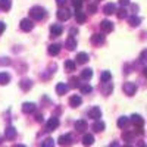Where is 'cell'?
Instances as JSON below:
<instances>
[{"instance_id": "cell-4", "label": "cell", "mask_w": 147, "mask_h": 147, "mask_svg": "<svg viewBox=\"0 0 147 147\" xmlns=\"http://www.w3.org/2000/svg\"><path fill=\"white\" fill-rule=\"evenodd\" d=\"M129 121L132 122V125L136 127V128H143V125H144L143 118H141L140 115H137V113H134V115L129 118Z\"/></svg>"}, {"instance_id": "cell-30", "label": "cell", "mask_w": 147, "mask_h": 147, "mask_svg": "<svg viewBox=\"0 0 147 147\" xmlns=\"http://www.w3.org/2000/svg\"><path fill=\"white\" fill-rule=\"evenodd\" d=\"M100 80H102V82H107V81H110V80H112V74H110L109 71H103V72H102V75H100Z\"/></svg>"}, {"instance_id": "cell-43", "label": "cell", "mask_w": 147, "mask_h": 147, "mask_svg": "<svg viewBox=\"0 0 147 147\" xmlns=\"http://www.w3.org/2000/svg\"><path fill=\"white\" fill-rule=\"evenodd\" d=\"M56 3H57V5L60 6V7H62V6H63V5L66 3V0H56Z\"/></svg>"}, {"instance_id": "cell-18", "label": "cell", "mask_w": 147, "mask_h": 147, "mask_svg": "<svg viewBox=\"0 0 147 147\" xmlns=\"http://www.w3.org/2000/svg\"><path fill=\"white\" fill-rule=\"evenodd\" d=\"M93 131L94 132H102L105 128H106V125H105V122H102V121H99V119H96V122L93 124Z\"/></svg>"}, {"instance_id": "cell-17", "label": "cell", "mask_w": 147, "mask_h": 147, "mask_svg": "<svg viewBox=\"0 0 147 147\" xmlns=\"http://www.w3.org/2000/svg\"><path fill=\"white\" fill-rule=\"evenodd\" d=\"M22 112L24 113H32V112H35V105L34 103H30V102L24 103L22 105Z\"/></svg>"}, {"instance_id": "cell-23", "label": "cell", "mask_w": 147, "mask_h": 147, "mask_svg": "<svg viewBox=\"0 0 147 147\" xmlns=\"http://www.w3.org/2000/svg\"><path fill=\"white\" fill-rule=\"evenodd\" d=\"M91 77H93V71H91L90 68L84 69V71L81 72V80H84V81H88V80H91Z\"/></svg>"}, {"instance_id": "cell-36", "label": "cell", "mask_w": 147, "mask_h": 147, "mask_svg": "<svg viewBox=\"0 0 147 147\" xmlns=\"http://www.w3.org/2000/svg\"><path fill=\"white\" fill-rule=\"evenodd\" d=\"M72 6L75 7L77 10L82 7V0H72Z\"/></svg>"}, {"instance_id": "cell-40", "label": "cell", "mask_w": 147, "mask_h": 147, "mask_svg": "<svg viewBox=\"0 0 147 147\" xmlns=\"http://www.w3.org/2000/svg\"><path fill=\"white\" fill-rule=\"evenodd\" d=\"M9 63H10L9 59H6V57H2V59H0V65H9Z\"/></svg>"}, {"instance_id": "cell-5", "label": "cell", "mask_w": 147, "mask_h": 147, "mask_svg": "<svg viewBox=\"0 0 147 147\" xmlns=\"http://www.w3.org/2000/svg\"><path fill=\"white\" fill-rule=\"evenodd\" d=\"M137 91V87H136V84L134 82H125L124 84V93L128 94V96H134Z\"/></svg>"}, {"instance_id": "cell-41", "label": "cell", "mask_w": 147, "mask_h": 147, "mask_svg": "<svg viewBox=\"0 0 147 147\" xmlns=\"http://www.w3.org/2000/svg\"><path fill=\"white\" fill-rule=\"evenodd\" d=\"M78 81H80V78H72L71 80V85H72V87H78Z\"/></svg>"}, {"instance_id": "cell-10", "label": "cell", "mask_w": 147, "mask_h": 147, "mask_svg": "<svg viewBox=\"0 0 147 147\" xmlns=\"http://www.w3.org/2000/svg\"><path fill=\"white\" fill-rule=\"evenodd\" d=\"M103 43H105V35L103 34H94V35H91V44L102 46Z\"/></svg>"}, {"instance_id": "cell-37", "label": "cell", "mask_w": 147, "mask_h": 147, "mask_svg": "<svg viewBox=\"0 0 147 147\" xmlns=\"http://www.w3.org/2000/svg\"><path fill=\"white\" fill-rule=\"evenodd\" d=\"M140 59H141V62H146V63H147V49H144V50L141 52Z\"/></svg>"}, {"instance_id": "cell-13", "label": "cell", "mask_w": 147, "mask_h": 147, "mask_svg": "<svg viewBox=\"0 0 147 147\" xmlns=\"http://www.w3.org/2000/svg\"><path fill=\"white\" fill-rule=\"evenodd\" d=\"M68 84H65V82H59V84H56V93L59 94V96H63V94H66L68 93Z\"/></svg>"}, {"instance_id": "cell-25", "label": "cell", "mask_w": 147, "mask_h": 147, "mask_svg": "<svg viewBox=\"0 0 147 147\" xmlns=\"http://www.w3.org/2000/svg\"><path fill=\"white\" fill-rule=\"evenodd\" d=\"M94 143V137L91 136V134H85V136L82 137V144L84 146H91Z\"/></svg>"}, {"instance_id": "cell-34", "label": "cell", "mask_w": 147, "mask_h": 147, "mask_svg": "<svg viewBox=\"0 0 147 147\" xmlns=\"http://www.w3.org/2000/svg\"><path fill=\"white\" fill-rule=\"evenodd\" d=\"M80 90H81V93H82V94H90V93H93V87H91V85H88V84L81 85Z\"/></svg>"}, {"instance_id": "cell-19", "label": "cell", "mask_w": 147, "mask_h": 147, "mask_svg": "<svg viewBox=\"0 0 147 147\" xmlns=\"http://www.w3.org/2000/svg\"><path fill=\"white\" fill-rule=\"evenodd\" d=\"M65 44H66V49H68V50H75V47H77V40L71 35V37H68V38H66Z\"/></svg>"}, {"instance_id": "cell-6", "label": "cell", "mask_w": 147, "mask_h": 147, "mask_svg": "<svg viewBox=\"0 0 147 147\" xmlns=\"http://www.w3.org/2000/svg\"><path fill=\"white\" fill-rule=\"evenodd\" d=\"M19 27H21V30H22V31L28 32V31H31V30H32L34 24H32V21H31V19H27V18H25V19H22V21H21Z\"/></svg>"}, {"instance_id": "cell-26", "label": "cell", "mask_w": 147, "mask_h": 147, "mask_svg": "<svg viewBox=\"0 0 147 147\" xmlns=\"http://www.w3.org/2000/svg\"><path fill=\"white\" fill-rule=\"evenodd\" d=\"M75 19H77V22L78 24H84L85 22V19H87V16H85L82 12H81V9H78L77 12H75Z\"/></svg>"}, {"instance_id": "cell-1", "label": "cell", "mask_w": 147, "mask_h": 147, "mask_svg": "<svg viewBox=\"0 0 147 147\" xmlns=\"http://www.w3.org/2000/svg\"><path fill=\"white\" fill-rule=\"evenodd\" d=\"M46 10L43 9V7H40V6H34L31 10H30V16L32 18V19H35V21H41L43 18H46Z\"/></svg>"}, {"instance_id": "cell-24", "label": "cell", "mask_w": 147, "mask_h": 147, "mask_svg": "<svg viewBox=\"0 0 147 147\" xmlns=\"http://www.w3.org/2000/svg\"><path fill=\"white\" fill-rule=\"evenodd\" d=\"M10 81V75L7 72H0V85H6Z\"/></svg>"}, {"instance_id": "cell-28", "label": "cell", "mask_w": 147, "mask_h": 147, "mask_svg": "<svg viewBox=\"0 0 147 147\" xmlns=\"http://www.w3.org/2000/svg\"><path fill=\"white\" fill-rule=\"evenodd\" d=\"M128 124H129V118H127V116H121L118 119V127L119 128H125Z\"/></svg>"}, {"instance_id": "cell-32", "label": "cell", "mask_w": 147, "mask_h": 147, "mask_svg": "<svg viewBox=\"0 0 147 147\" xmlns=\"http://www.w3.org/2000/svg\"><path fill=\"white\" fill-rule=\"evenodd\" d=\"M19 85H21V88H22V90L28 91V90L32 87V82H31L30 80H24V81H21V84H19Z\"/></svg>"}, {"instance_id": "cell-29", "label": "cell", "mask_w": 147, "mask_h": 147, "mask_svg": "<svg viewBox=\"0 0 147 147\" xmlns=\"http://www.w3.org/2000/svg\"><path fill=\"white\" fill-rule=\"evenodd\" d=\"M10 7H12L10 0H0V9L2 10H9Z\"/></svg>"}, {"instance_id": "cell-16", "label": "cell", "mask_w": 147, "mask_h": 147, "mask_svg": "<svg viewBox=\"0 0 147 147\" xmlns=\"http://www.w3.org/2000/svg\"><path fill=\"white\" fill-rule=\"evenodd\" d=\"M103 12L106 15H112V13H116V6L115 3H107L103 6Z\"/></svg>"}, {"instance_id": "cell-31", "label": "cell", "mask_w": 147, "mask_h": 147, "mask_svg": "<svg viewBox=\"0 0 147 147\" xmlns=\"http://www.w3.org/2000/svg\"><path fill=\"white\" fill-rule=\"evenodd\" d=\"M75 62H74V60H66V62H65V69L68 71V72H72V71H75Z\"/></svg>"}, {"instance_id": "cell-48", "label": "cell", "mask_w": 147, "mask_h": 147, "mask_svg": "<svg viewBox=\"0 0 147 147\" xmlns=\"http://www.w3.org/2000/svg\"><path fill=\"white\" fill-rule=\"evenodd\" d=\"M99 2H100V0H99Z\"/></svg>"}, {"instance_id": "cell-38", "label": "cell", "mask_w": 147, "mask_h": 147, "mask_svg": "<svg viewBox=\"0 0 147 147\" xmlns=\"http://www.w3.org/2000/svg\"><path fill=\"white\" fill-rule=\"evenodd\" d=\"M43 146H46V147H52V146H55V141H53L52 138H47V140L43 143Z\"/></svg>"}, {"instance_id": "cell-21", "label": "cell", "mask_w": 147, "mask_h": 147, "mask_svg": "<svg viewBox=\"0 0 147 147\" xmlns=\"http://www.w3.org/2000/svg\"><path fill=\"white\" fill-rule=\"evenodd\" d=\"M59 52H60V46H59L57 43L49 46V55H50V56H57Z\"/></svg>"}, {"instance_id": "cell-42", "label": "cell", "mask_w": 147, "mask_h": 147, "mask_svg": "<svg viewBox=\"0 0 147 147\" xmlns=\"http://www.w3.org/2000/svg\"><path fill=\"white\" fill-rule=\"evenodd\" d=\"M119 5L127 6V5H129V0H119Z\"/></svg>"}, {"instance_id": "cell-14", "label": "cell", "mask_w": 147, "mask_h": 147, "mask_svg": "<svg viewBox=\"0 0 147 147\" xmlns=\"http://www.w3.org/2000/svg\"><path fill=\"white\" fill-rule=\"evenodd\" d=\"M112 90H113V84L110 82V81L102 84V91H103V94H106V96L112 94Z\"/></svg>"}, {"instance_id": "cell-12", "label": "cell", "mask_w": 147, "mask_h": 147, "mask_svg": "<svg viewBox=\"0 0 147 147\" xmlns=\"http://www.w3.org/2000/svg\"><path fill=\"white\" fill-rule=\"evenodd\" d=\"M62 32H63V28L59 24H55V25L50 27V37H59Z\"/></svg>"}, {"instance_id": "cell-7", "label": "cell", "mask_w": 147, "mask_h": 147, "mask_svg": "<svg viewBox=\"0 0 147 147\" xmlns=\"http://www.w3.org/2000/svg\"><path fill=\"white\" fill-rule=\"evenodd\" d=\"M72 141H74V138H72L71 134H63V136H60V137L57 138V143H59L60 146H68V144H72Z\"/></svg>"}, {"instance_id": "cell-47", "label": "cell", "mask_w": 147, "mask_h": 147, "mask_svg": "<svg viewBox=\"0 0 147 147\" xmlns=\"http://www.w3.org/2000/svg\"><path fill=\"white\" fill-rule=\"evenodd\" d=\"M0 143H2V138H0Z\"/></svg>"}, {"instance_id": "cell-2", "label": "cell", "mask_w": 147, "mask_h": 147, "mask_svg": "<svg viewBox=\"0 0 147 147\" xmlns=\"http://www.w3.org/2000/svg\"><path fill=\"white\" fill-rule=\"evenodd\" d=\"M57 127H59V119L56 116H52L50 119L46 122V129L47 131H55Z\"/></svg>"}, {"instance_id": "cell-27", "label": "cell", "mask_w": 147, "mask_h": 147, "mask_svg": "<svg viewBox=\"0 0 147 147\" xmlns=\"http://www.w3.org/2000/svg\"><path fill=\"white\" fill-rule=\"evenodd\" d=\"M128 22H129L131 27H138L140 24H141V19H140L138 16L134 15V16H129V18H128Z\"/></svg>"}, {"instance_id": "cell-33", "label": "cell", "mask_w": 147, "mask_h": 147, "mask_svg": "<svg viewBox=\"0 0 147 147\" xmlns=\"http://www.w3.org/2000/svg\"><path fill=\"white\" fill-rule=\"evenodd\" d=\"M116 15H118V18H119V19H125V18L128 16V12H127V9H125V7H121V9H118V10H116Z\"/></svg>"}, {"instance_id": "cell-20", "label": "cell", "mask_w": 147, "mask_h": 147, "mask_svg": "<svg viewBox=\"0 0 147 147\" xmlns=\"http://www.w3.org/2000/svg\"><path fill=\"white\" fill-rule=\"evenodd\" d=\"M69 103H71V106L72 107H78L81 103H82V99H81V97L80 96H71V99H69Z\"/></svg>"}, {"instance_id": "cell-22", "label": "cell", "mask_w": 147, "mask_h": 147, "mask_svg": "<svg viewBox=\"0 0 147 147\" xmlns=\"http://www.w3.org/2000/svg\"><path fill=\"white\" fill-rule=\"evenodd\" d=\"M77 62H78L80 65L87 63V62H88V55H87V53H84V52L78 53V55H77Z\"/></svg>"}, {"instance_id": "cell-46", "label": "cell", "mask_w": 147, "mask_h": 147, "mask_svg": "<svg viewBox=\"0 0 147 147\" xmlns=\"http://www.w3.org/2000/svg\"><path fill=\"white\" fill-rule=\"evenodd\" d=\"M143 72H144V75L147 77V68H144V71H143Z\"/></svg>"}, {"instance_id": "cell-11", "label": "cell", "mask_w": 147, "mask_h": 147, "mask_svg": "<svg viewBox=\"0 0 147 147\" xmlns=\"http://www.w3.org/2000/svg\"><path fill=\"white\" fill-rule=\"evenodd\" d=\"M87 128H88V125H87V122H85L84 119H78L75 122V129L78 132H85V131H87Z\"/></svg>"}, {"instance_id": "cell-35", "label": "cell", "mask_w": 147, "mask_h": 147, "mask_svg": "<svg viewBox=\"0 0 147 147\" xmlns=\"http://www.w3.org/2000/svg\"><path fill=\"white\" fill-rule=\"evenodd\" d=\"M122 138H124L125 141H132V138H134V132H129V131L124 132V134H122Z\"/></svg>"}, {"instance_id": "cell-39", "label": "cell", "mask_w": 147, "mask_h": 147, "mask_svg": "<svg viewBox=\"0 0 147 147\" xmlns=\"http://www.w3.org/2000/svg\"><path fill=\"white\" fill-rule=\"evenodd\" d=\"M96 10H97L96 5H88V12H90V13H96Z\"/></svg>"}, {"instance_id": "cell-45", "label": "cell", "mask_w": 147, "mask_h": 147, "mask_svg": "<svg viewBox=\"0 0 147 147\" xmlns=\"http://www.w3.org/2000/svg\"><path fill=\"white\" fill-rule=\"evenodd\" d=\"M35 119L38 121V122H41V121H43V116H41V115H37V116H35Z\"/></svg>"}, {"instance_id": "cell-3", "label": "cell", "mask_w": 147, "mask_h": 147, "mask_svg": "<svg viewBox=\"0 0 147 147\" xmlns=\"http://www.w3.org/2000/svg\"><path fill=\"white\" fill-rule=\"evenodd\" d=\"M56 16H57V19L59 21H68L69 18H71V12L68 10V9H63V7H60L59 10H57V13H56Z\"/></svg>"}, {"instance_id": "cell-15", "label": "cell", "mask_w": 147, "mask_h": 147, "mask_svg": "<svg viewBox=\"0 0 147 147\" xmlns=\"http://www.w3.org/2000/svg\"><path fill=\"white\" fill-rule=\"evenodd\" d=\"M16 136H18V132H16L15 127H7L6 128V138L7 140H15Z\"/></svg>"}, {"instance_id": "cell-8", "label": "cell", "mask_w": 147, "mask_h": 147, "mask_svg": "<svg viewBox=\"0 0 147 147\" xmlns=\"http://www.w3.org/2000/svg\"><path fill=\"white\" fill-rule=\"evenodd\" d=\"M88 116L93 118V119H100V118H102V110H100V107H99V106L91 107V109L88 110Z\"/></svg>"}, {"instance_id": "cell-9", "label": "cell", "mask_w": 147, "mask_h": 147, "mask_svg": "<svg viewBox=\"0 0 147 147\" xmlns=\"http://www.w3.org/2000/svg\"><path fill=\"white\" fill-rule=\"evenodd\" d=\"M100 28H102L103 32H112L113 31V24L107 19H105V21L100 22Z\"/></svg>"}, {"instance_id": "cell-44", "label": "cell", "mask_w": 147, "mask_h": 147, "mask_svg": "<svg viewBox=\"0 0 147 147\" xmlns=\"http://www.w3.org/2000/svg\"><path fill=\"white\" fill-rule=\"evenodd\" d=\"M5 30H6V25H5L3 22H0V34H2V32H3Z\"/></svg>"}]
</instances>
